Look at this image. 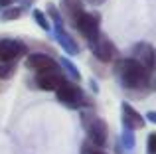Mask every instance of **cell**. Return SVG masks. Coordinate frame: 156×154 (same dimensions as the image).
I'll return each instance as SVG.
<instances>
[{
  "label": "cell",
  "instance_id": "6da1fadb",
  "mask_svg": "<svg viewBox=\"0 0 156 154\" xmlns=\"http://www.w3.org/2000/svg\"><path fill=\"white\" fill-rule=\"evenodd\" d=\"M115 71L121 77V83L126 89L140 91V89H148V85H150V73L140 63H136L130 58L129 59H119L117 65H115Z\"/></svg>",
  "mask_w": 156,
  "mask_h": 154
},
{
  "label": "cell",
  "instance_id": "7a4b0ae2",
  "mask_svg": "<svg viewBox=\"0 0 156 154\" xmlns=\"http://www.w3.org/2000/svg\"><path fill=\"white\" fill-rule=\"evenodd\" d=\"M81 123H83L85 131H87V136L95 146H105L107 138H109V128H107V123L101 117H97L95 113H81Z\"/></svg>",
  "mask_w": 156,
  "mask_h": 154
},
{
  "label": "cell",
  "instance_id": "3957f363",
  "mask_svg": "<svg viewBox=\"0 0 156 154\" xmlns=\"http://www.w3.org/2000/svg\"><path fill=\"white\" fill-rule=\"evenodd\" d=\"M55 95H57V101L67 105L69 109H81L83 105H89V99L83 93V89H81L79 85L67 81V79L61 83V87L55 91Z\"/></svg>",
  "mask_w": 156,
  "mask_h": 154
},
{
  "label": "cell",
  "instance_id": "277c9868",
  "mask_svg": "<svg viewBox=\"0 0 156 154\" xmlns=\"http://www.w3.org/2000/svg\"><path fill=\"white\" fill-rule=\"evenodd\" d=\"M91 51H93V55L103 63L113 61V59L117 58V54H119L117 46L103 34H99L95 40H91Z\"/></svg>",
  "mask_w": 156,
  "mask_h": 154
},
{
  "label": "cell",
  "instance_id": "5b68a950",
  "mask_svg": "<svg viewBox=\"0 0 156 154\" xmlns=\"http://www.w3.org/2000/svg\"><path fill=\"white\" fill-rule=\"evenodd\" d=\"M73 26L81 32V36H85L91 42V40H95L99 36V16L91 14V12H81V16L75 20Z\"/></svg>",
  "mask_w": 156,
  "mask_h": 154
},
{
  "label": "cell",
  "instance_id": "8992f818",
  "mask_svg": "<svg viewBox=\"0 0 156 154\" xmlns=\"http://www.w3.org/2000/svg\"><path fill=\"white\" fill-rule=\"evenodd\" d=\"M133 58L136 63H140L148 73H152V67H154V47L150 46L148 42H140V44H134L133 46Z\"/></svg>",
  "mask_w": 156,
  "mask_h": 154
},
{
  "label": "cell",
  "instance_id": "52a82bcc",
  "mask_svg": "<svg viewBox=\"0 0 156 154\" xmlns=\"http://www.w3.org/2000/svg\"><path fill=\"white\" fill-rule=\"evenodd\" d=\"M63 81H65V75H63V71L57 67V69H51V71H46V73L36 75V87L42 89V91H57Z\"/></svg>",
  "mask_w": 156,
  "mask_h": 154
},
{
  "label": "cell",
  "instance_id": "ba28073f",
  "mask_svg": "<svg viewBox=\"0 0 156 154\" xmlns=\"http://www.w3.org/2000/svg\"><path fill=\"white\" fill-rule=\"evenodd\" d=\"M26 54V46L18 40H0V61H16Z\"/></svg>",
  "mask_w": 156,
  "mask_h": 154
},
{
  "label": "cell",
  "instance_id": "9c48e42d",
  "mask_svg": "<svg viewBox=\"0 0 156 154\" xmlns=\"http://www.w3.org/2000/svg\"><path fill=\"white\" fill-rule=\"evenodd\" d=\"M26 67L36 71V75H38V73H46V71L57 69V63L46 54H30L26 58Z\"/></svg>",
  "mask_w": 156,
  "mask_h": 154
},
{
  "label": "cell",
  "instance_id": "30bf717a",
  "mask_svg": "<svg viewBox=\"0 0 156 154\" xmlns=\"http://www.w3.org/2000/svg\"><path fill=\"white\" fill-rule=\"evenodd\" d=\"M122 124L126 131H138L144 127V119L142 115L129 103H122Z\"/></svg>",
  "mask_w": 156,
  "mask_h": 154
},
{
  "label": "cell",
  "instance_id": "8fae6325",
  "mask_svg": "<svg viewBox=\"0 0 156 154\" xmlns=\"http://www.w3.org/2000/svg\"><path fill=\"white\" fill-rule=\"evenodd\" d=\"M57 42L61 44V47H63L69 55H77V54H79V46H77L75 40H73L71 36L63 30V28H59V30H57Z\"/></svg>",
  "mask_w": 156,
  "mask_h": 154
},
{
  "label": "cell",
  "instance_id": "7c38bea8",
  "mask_svg": "<svg viewBox=\"0 0 156 154\" xmlns=\"http://www.w3.org/2000/svg\"><path fill=\"white\" fill-rule=\"evenodd\" d=\"M63 10H65L67 18L71 20L73 24H75V20L81 16V12H85V10H83V4H81V0H65V2H63Z\"/></svg>",
  "mask_w": 156,
  "mask_h": 154
},
{
  "label": "cell",
  "instance_id": "4fadbf2b",
  "mask_svg": "<svg viewBox=\"0 0 156 154\" xmlns=\"http://www.w3.org/2000/svg\"><path fill=\"white\" fill-rule=\"evenodd\" d=\"M16 73V61H0V79H10Z\"/></svg>",
  "mask_w": 156,
  "mask_h": 154
},
{
  "label": "cell",
  "instance_id": "5bb4252c",
  "mask_svg": "<svg viewBox=\"0 0 156 154\" xmlns=\"http://www.w3.org/2000/svg\"><path fill=\"white\" fill-rule=\"evenodd\" d=\"M22 16V8L14 6V8H8V10H4L2 14V22H10V20H16Z\"/></svg>",
  "mask_w": 156,
  "mask_h": 154
},
{
  "label": "cell",
  "instance_id": "9a60e30c",
  "mask_svg": "<svg viewBox=\"0 0 156 154\" xmlns=\"http://www.w3.org/2000/svg\"><path fill=\"white\" fill-rule=\"evenodd\" d=\"M34 20L38 22V26L40 28H44V30H50V22H48V16L44 14L42 10H34Z\"/></svg>",
  "mask_w": 156,
  "mask_h": 154
},
{
  "label": "cell",
  "instance_id": "2e32d148",
  "mask_svg": "<svg viewBox=\"0 0 156 154\" xmlns=\"http://www.w3.org/2000/svg\"><path fill=\"white\" fill-rule=\"evenodd\" d=\"M48 12H50V16L53 18V22H55V30H59V28H63V20H61L59 12H57L55 6H48Z\"/></svg>",
  "mask_w": 156,
  "mask_h": 154
},
{
  "label": "cell",
  "instance_id": "e0dca14e",
  "mask_svg": "<svg viewBox=\"0 0 156 154\" xmlns=\"http://www.w3.org/2000/svg\"><path fill=\"white\" fill-rule=\"evenodd\" d=\"M61 65L65 67V71H67V73L71 75L73 79H77V81H79V77H81V75H79V71H77L75 67H73V63H69L67 59H61Z\"/></svg>",
  "mask_w": 156,
  "mask_h": 154
},
{
  "label": "cell",
  "instance_id": "ac0fdd59",
  "mask_svg": "<svg viewBox=\"0 0 156 154\" xmlns=\"http://www.w3.org/2000/svg\"><path fill=\"white\" fill-rule=\"evenodd\" d=\"M122 144H125L129 150H133L134 146V136H133V131H125V135H122Z\"/></svg>",
  "mask_w": 156,
  "mask_h": 154
},
{
  "label": "cell",
  "instance_id": "d6986e66",
  "mask_svg": "<svg viewBox=\"0 0 156 154\" xmlns=\"http://www.w3.org/2000/svg\"><path fill=\"white\" fill-rule=\"evenodd\" d=\"M156 152V135H148V154H154Z\"/></svg>",
  "mask_w": 156,
  "mask_h": 154
},
{
  "label": "cell",
  "instance_id": "ffe728a7",
  "mask_svg": "<svg viewBox=\"0 0 156 154\" xmlns=\"http://www.w3.org/2000/svg\"><path fill=\"white\" fill-rule=\"evenodd\" d=\"M16 0H0V6H4V8H8V6H12Z\"/></svg>",
  "mask_w": 156,
  "mask_h": 154
},
{
  "label": "cell",
  "instance_id": "44dd1931",
  "mask_svg": "<svg viewBox=\"0 0 156 154\" xmlns=\"http://www.w3.org/2000/svg\"><path fill=\"white\" fill-rule=\"evenodd\" d=\"M89 4H93V6H99V4H103L105 0H87Z\"/></svg>",
  "mask_w": 156,
  "mask_h": 154
},
{
  "label": "cell",
  "instance_id": "7402d4cb",
  "mask_svg": "<svg viewBox=\"0 0 156 154\" xmlns=\"http://www.w3.org/2000/svg\"><path fill=\"white\" fill-rule=\"evenodd\" d=\"M4 89H6V85H4L2 81H0V91H4Z\"/></svg>",
  "mask_w": 156,
  "mask_h": 154
},
{
  "label": "cell",
  "instance_id": "603a6c76",
  "mask_svg": "<svg viewBox=\"0 0 156 154\" xmlns=\"http://www.w3.org/2000/svg\"><path fill=\"white\" fill-rule=\"evenodd\" d=\"M87 154H101V152H95V150H91V152H87Z\"/></svg>",
  "mask_w": 156,
  "mask_h": 154
}]
</instances>
